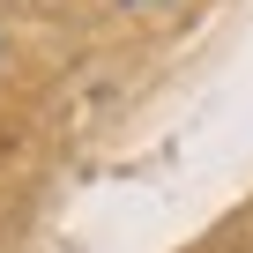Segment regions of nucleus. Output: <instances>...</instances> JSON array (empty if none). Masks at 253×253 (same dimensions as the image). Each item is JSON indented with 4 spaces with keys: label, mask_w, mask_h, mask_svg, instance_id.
<instances>
[{
    "label": "nucleus",
    "mask_w": 253,
    "mask_h": 253,
    "mask_svg": "<svg viewBox=\"0 0 253 253\" xmlns=\"http://www.w3.org/2000/svg\"><path fill=\"white\" fill-rule=\"evenodd\" d=\"M134 8H142V0H134Z\"/></svg>",
    "instance_id": "1"
}]
</instances>
